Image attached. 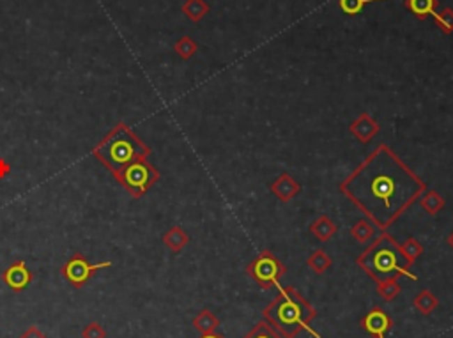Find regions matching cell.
<instances>
[{"instance_id":"cell-28","label":"cell","mask_w":453,"mask_h":338,"mask_svg":"<svg viewBox=\"0 0 453 338\" xmlns=\"http://www.w3.org/2000/svg\"><path fill=\"white\" fill-rule=\"evenodd\" d=\"M18 338H48V337H47V333H43V331L39 330L36 324H32V326H29L24 333L20 335Z\"/></svg>"},{"instance_id":"cell-19","label":"cell","mask_w":453,"mask_h":338,"mask_svg":"<svg viewBox=\"0 0 453 338\" xmlns=\"http://www.w3.org/2000/svg\"><path fill=\"white\" fill-rule=\"evenodd\" d=\"M374 234H376V229H374V223L370 220H358L353 225V229H351V236L360 245L369 243L374 238Z\"/></svg>"},{"instance_id":"cell-1","label":"cell","mask_w":453,"mask_h":338,"mask_svg":"<svg viewBox=\"0 0 453 338\" xmlns=\"http://www.w3.org/2000/svg\"><path fill=\"white\" fill-rule=\"evenodd\" d=\"M340 192L367 218L386 231L427 192V185L388 146H377L344 179Z\"/></svg>"},{"instance_id":"cell-13","label":"cell","mask_w":453,"mask_h":338,"mask_svg":"<svg viewBox=\"0 0 453 338\" xmlns=\"http://www.w3.org/2000/svg\"><path fill=\"white\" fill-rule=\"evenodd\" d=\"M190 243V236L181 227H172L163 234V245L169 248L172 254H179L185 250V246Z\"/></svg>"},{"instance_id":"cell-8","label":"cell","mask_w":453,"mask_h":338,"mask_svg":"<svg viewBox=\"0 0 453 338\" xmlns=\"http://www.w3.org/2000/svg\"><path fill=\"white\" fill-rule=\"evenodd\" d=\"M2 280L13 292H24L32 284V271L25 261H16L2 271Z\"/></svg>"},{"instance_id":"cell-27","label":"cell","mask_w":453,"mask_h":338,"mask_svg":"<svg viewBox=\"0 0 453 338\" xmlns=\"http://www.w3.org/2000/svg\"><path fill=\"white\" fill-rule=\"evenodd\" d=\"M108 333L100 323H89L87 326L82 330V338H107Z\"/></svg>"},{"instance_id":"cell-2","label":"cell","mask_w":453,"mask_h":338,"mask_svg":"<svg viewBox=\"0 0 453 338\" xmlns=\"http://www.w3.org/2000/svg\"><path fill=\"white\" fill-rule=\"evenodd\" d=\"M262 317L282 338H296L303 330H307L312 337L321 338V335L312 328L317 312L291 285H278L277 298L262 310Z\"/></svg>"},{"instance_id":"cell-12","label":"cell","mask_w":453,"mask_h":338,"mask_svg":"<svg viewBox=\"0 0 453 338\" xmlns=\"http://www.w3.org/2000/svg\"><path fill=\"white\" fill-rule=\"evenodd\" d=\"M338 227L337 223L333 220H330V216L323 215L319 218L315 220L314 223L310 225V232L315 236V238L319 239V241H330L335 234H337Z\"/></svg>"},{"instance_id":"cell-3","label":"cell","mask_w":453,"mask_h":338,"mask_svg":"<svg viewBox=\"0 0 453 338\" xmlns=\"http://www.w3.org/2000/svg\"><path fill=\"white\" fill-rule=\"evenodd\" d=\"M93 156L117 179L131 163L149 158L151 147L126 123H117L101 142H98L93 149Z\"/></svg>"},{"instance_id":"cell-10","label":"cell","mask_w":453,"mask_h":338,"mask_svg":"<svg viewBox=\"0 0 453 338\" xmlns=\"http://www.w3.org/2000/svg\"><path fill=\"white\" fill-rule=\"evenodd\" d=\"M349 130H351V133H353L358 140H360V142L369 144L370 140H372L374 137L379 133L381 128H379V123H377V121L374 119L370 114H361L356 121H353V123H351Z\"/></svg>"},{"instance_id":"cell-4","label":"cell","mask_w":453,"mask_h":338,"mask_svg":"<svg viewBox=\"0 0 453 338\" xmlns=\"http://www.w3.org/2000/svg\"><path fill=\"white\" fill-rule=\"evenodd\" d=\"M356 264L376 284L377 282L388 280V278H399L402 275L411 278V280H418V277L409 271L411 264L402 255L400 245L390 234H381L379 238L374 239L372 245L356 259Z\"/></svg>"},{"instance_id":"cell-21","label":"cell","mask_w":453,"mask_h":338,"mask_svg":"<svg viewBox=\"0 0 453 338\" xmlns=\"http://www.w3.org/2000/svg\"><path fill=\"white\" fill-rule=\"evenodd\" d=\"M174 52H176L183 61H188V59H192L193 55L199 52V45H197L195 39L190 38V36H183V38L177 39V43L174 45Z\"/></svg>"},{"instance_id":"cell-23","label":"cell","mask_w":453,"mask_h":338,"mask_svg":"<svg viewBox=\"0 0 453 338\" xmlns=\"http://www.w3.org/2000/svg\"><path fill=\"white\" fill-rule=\"evenodd\" d=\"M400 250H402V255L406 257V261L413 266L416 262V259L423 254V246L422 243L416 241L415 238H409L404 245H400Z\"/></svg>"},{"instance_id":"cell-17","label":"cell","mask_w":453,"mask_h":338,"mask_svg":"<svg viewBox=\"0 0 453 338\" xmlns=\"http://www.w3.org/2000/svg\"><path fill=\"white\" fill-rule=\"evenodd\" d=\"M181 9H183L186 18H188L190 22H193V24H199L200 20L206 18V15L211 11V8H209V4L206 0H186Z\"/></svg>"},{"instance_id":"cell-18","label":"cell","mask_w":453,"mask_h":338,"mask_svg":"<svg viewBox=\"0 0 453 338\" xmlns=\"http://www.w3.org/2000/svg\"><path fill=\"white\" fill-rule=\"evenodd\" d=\"M420 206H422L430 216H434L445 208V199H443L436 190H429V192H425V195L420 197Z\"/></svg>"},{"instance_id":"cell-22","label":"cell","mask_w":453,"mask_h":338,"mask_svg":"<svg viewBox=\"0 0 453 338\" xmlns=\"http://www.w3.org/2000/svg\"><path fill=\"white\" fill-rule=\"evenodd\" d=\"M377 294H379L386 303L395 300V298L400 294L399 278H388V280L377 282Z\"/></svg>"},{"instance_id":"cell-14","label":"cell","mask_w":453,"mask_h":338,"mask_svg":"<svg viewBox=\"0 0 453 338\" xmlns=\"http://www.w3.org/2000/svg\"><path fill=\"white\" fill-rule=\"evenodd\" d=\"M192 324H193V328H195L197 331H200L202 335L215 333V331L218 330V326H220V319L216 317L215 314H213L211 310L204 308V310H200L199 314H197L195 317H193Z\"/></svg>"},{"instance_id":"cell-5","label":"cell","mask_w":453,"mask_h":338,"mask_svg":"<svg viewBox=\"0 0 453 338\" xmlns=\"http://www.w3.org/2000/svg\"><path fill=\"white\" fill-rule=\"evenodd\" d=\"M160 170L149 162V160H139V162L131 163L130 167L121 172L117 177V183L130 193L133 199H140L146 195L158 181H160Z\"/></svg>"},{"instance_id":"cell-11","label":"cell","mask_w":453,"mask_h":338,"mask_svg":"<svg viewBox=\"0 0 453 338\" xmlns=\"http://www.w3.org/2000/svg\"><path fill=\"white\" fill-rule=\"evenodd\" d=\"M300 192L301 185L294 177L289 176L287 172L282 174L280 177H277L273 181V185H271V193H273L278 200H282V202H289V200L294 199Z\"/></svg>"},{"instance_id":"cell-30","label":"cell","mask_w":453,"mask_h":338,"mask_svg":"<svg viewBox=\"0 0 453 338\" xmlns=\"http://www.w3.org/2000/svg\"><path fill=\"white\" fill-rule=\"evenodd\" d=\"M200 338H225V337H223V335H220V333H216V331H215V333H206V335H202V337H200Z\"/></svg>"},{"instance_id":"cell-31","label":"cell","mask_w":453,"mask_h":338,"mask_svg":"<svg viewBox=\"0 0 453 338\" xmlns=\"http://www.w3.org/2000/svg\"><path fill=\"white\" fill-rule=\"evenodd\" d=\"M448 245L452 246V248H453V232H452V234L448 236Z\"/></svg>"},{"instance_id":"cell-29","label":"cell","mask_w":453,"mask_h":338,"mask_svg":"<svg viewBox=\"0 0 453 338\" xmlns=\"http://www.w3.org/2000/svg\"><path fill=\"white\" fill-rule=\"evenodd\" d=\"M11 165H9V162L6 160V158H0V179H6V177L11 174Z\"/></svg>"},{"instance_id":"cell-26","label":"cell","mask_w":453,"mask_h":338,"mask_svg":"<svg viewBox=\"0 0 453 338\" xmlns=\"http://www.w3.org/2000/svg\"><path fill=\"white\" fill-rule=\"evenodd\" d=\"M245 338H282V337L273 330V328L269 326L266 321H261V323L255 324L254 330L246 335Z\"/></svg>"},{"instance_id":"cell-6","label":"cell","mask_w":453,"mask_h":338,"mask_svg":"<svg viewBox=\"0 0 453 338\" xmlns=\"http://www.w3.org/2000/svg\"><path fill=\"white\" fill-rule=\"evenodd\" d=\"M285 273H287V268L282 264V261L273 252L269 250L261 252L250 264L246 266V275L254 278L255 284L264 291L278 287Z\"/></svg>"},{"instance_id":"cell-20","label":"cell","mask_w":453,"mask_h":338,"mask_svg":"<svg viewBox=\"0 0 453 338\" xmlns=\"http://www.w3.org/2000/svg\"><path fill=\"white\" fill-rule=\"evenodd\" d=\"M307 266L315 275H324L331 268V259L324 250H317L308 257Z\"/></svg>"},{"instance_id":"cell-7","label":"cell","mask_w":453,"mask_h":338,"mask_svg":"<svg viewBox=\"0 0 453 338\" xmlns=\"http://www.w3.org/2000/svg\"><path fill=\"white\" fill-rule=\"evenodd\" d=\"M112 262L105 261V262H98V264H91V262L85 259V255L82 254H73L70 257V261L66 262L64 266L61 268V275L66 278V280L70 282V285L73 289H82L85 284H87L94 275L100 271V269L110 268Z\"/></svg>"},{"instance_id":"cell-16","label":"cell","mask_w":453,"mask_h":338,"mask_svg":"<svg viewBox=\"0 0 453 338\" xmlns=\"http://www.w3.org/2000/svg\"><path fill=\"white\" fill-rule=\"evenodd\" d=\"M406 8L420 20L432 16L439 8V0H406Z\"/></svg>"},{"instance_id":"cell-24","label":"cell","mask_w":453,"mask_h":338,"mask_svg":"<svg viewBox=\"0 0 453 338\" xmlns=\"http://www.w3.org/2000/svg\"><path fill=\"white\" fill-rule=\"evenodd\" d=\"M436 24L438 27L441 29L443 34H452L453 32V9L452 8H445L441 11H436L434 15Z\"/></svg>"},{"instance_id":"cell-9","label":"cell","mask_w":453,"mask_h":338,"mask_svg":"<svg viewBox=\"0 0 453 338\" xmlns=\"http://www.w3.org/2000/svg\"><path fill=\"white\" fill-rule=\"evenodd\" d=\"M360 326L376 338H384L386 333L392 330L393 321L388 314L381 308H372L369 314L360 321Z\"/></svg>"},{"instance_id":"cell-15","label":"cell","mask_w":453,"mask_h":338,"mask_svg":"<svg viewBox=\"0 0 453 338\" xmlns=\"http://www.w3.org/2000/svg\"><path fill=\"white\" fill-rule=\"evenodd\" d=\"M413 307L423 315H430L432 312H436V308L439 307V298L436 296L434 292L429 291V289H423L413 300Z\"/></svg>"},{"instance_id":"cell-25","label":"cell","mask_w":453,"mask_h":338,"mask_svg":"<svg viewBox=\"0 0 453 338\" xmlns=\"http://www.w3.org/2000/svg\"><path fill=\"white\" fill-rule=\"evenodd\" d=\"M372 2H381V0H338V6L346 15L356 16L365 9V6L372 4Z\"/></svg>"}]
</instances>
